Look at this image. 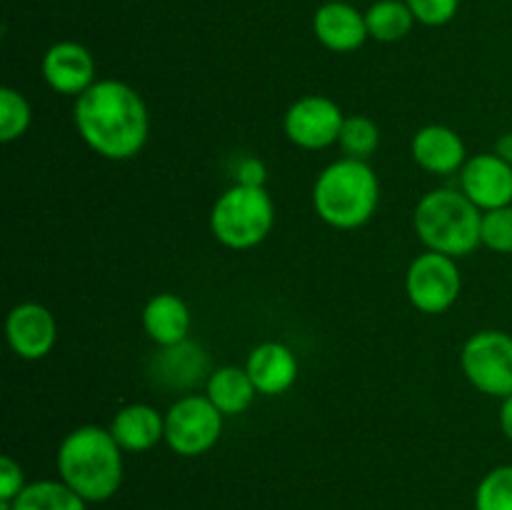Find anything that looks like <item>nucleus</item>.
Listing matches in <instances>:
<instances>
[{
	"instance_id": "2",
	"label": "nucleus",
	"mask_w": 512,
	"mask_h": 510,
	"mask_svg": "<svg viewBox=\"0 0 512 510\" xmlns=\"http://www.w3.org/2000/svg\"><path fill=\"white\" fill-rule=\"evenodd\" d=\"M123 453L113 433L100 425L70 430L58 448V475L85 503H105L123 485Z\"/></svg>"
},
{
	"instance_id": "28",
	"label": "nucleus",
	"mask_w": 512,
	"mask_h": 510,
	"mask_svg": "<svg viewBox=\"0 0 512 510\" xmlns=\"http://www.w3.org/2000/svg\"><path fill=\"white\" fill-rule=\"evenodd\" d=\"M265 180H268V170L260 163L258 158H243L238 165V180L240 185H255V188H265Z\"/></svg>"
},
{
	"instance_id": "4",
	"label": "nucleus",
	"mask_w": 512,
	"mask_h": 510,
	"mask_svg": "<svg viewBox=\"0 0 512 510\" xmlns=\"http://www.w3.org/2000/svg\"><path fill=\"white\" fill-rule=\"evenodd\" d=\"M483 210L453 188L430 190L420 198L413 213V228L420 243L433 253L463 258L483 245L480 240Z\"/></svg>"
},
{
	"instance_id": "24",
	"label": "nucleus",
	"mask_w": 512,
	"mask_h": 510,
	"mask_svg": "<svg viewBox=\"0 0 512 510\" xmlns=\"http://www.w3.org/2000/svg\"><path fill=\"white\" fill-rule=\"evenodd\" d=\"M475 510H512V465H498L480 480Z\"/></svg>"
},
{
	"instance_id": "22",
	"label": "nucleus",
	"mask_w": 512,
	"mask_h": 510,
	"mask_svg": "<svg viewBox=\"0 0 512 510\" xmlns=\"http://www.w3.org/2000/svg\"><path fill=\"white\" fill-rule=\"evenodd\" d=\"M343 158L365 160L368 163L380 148V128L368 115H345L343 130L338 138Z\"/></svg>"
},
{
	"instance_id": "29",
	"label": "nucleus",
	"mask_w": 512,
	"mask_h": 510,
	"mask_svg": "<svg viewBox=\"0 0 512 510\" xmlns=\"http://www.w3.org/2000/svg\"><path fill=\"white\" fill-rule=\"evenodd\" d=\"M500 430L512 443V395L503 398V403H500Z\"/></svg>"
},
{
	"instance_id": "32",
	"label": "nucleus",
	"mask_w": 512,
	"mask_h": 510,
	"mask_svg": "<svg viewBox=\"0 0 512 510\" xmlns=\"http://www.w3.org/2000/svg\"><path fill=\"white\" fill-rule=\"evenodd\" d=\"M325 3H328V0H325Z\"/></svg>"
},
{
	"instance_id": "30",
	"label": "nucleus",
	"mask_w": 512,
	"mask_h": 510,
	"mask_svg": "<svg viewBox=\"0 0 512 510\" xmlns=\"http://www.w3.org/2000/svg\"><path fill=\"white\" fill-rule=\"evenodd\" d=\"M493 153H498L500 158L508 160V163H512V133L500 135L498 143H495V150H493Z\"/></svg>"
},
{
	"instance_id": "1",
	"label": "nucleus",
	"mask_w": 512,
	"mask_h": 510,
	"mask_svg": "<svg viewBox=\"0 0 512 510\" xmlns=\"http://www.w3.org/2000/svg\"><path fill=\"white\" fill-rule=\"evenodd\" d=\"M73 120L83 143L105 160H130L148 143V105L123 80H95L75 98Z\"/></svg>"
},
{
	"instance_id": "31",
	"label": "nucleus",
	"mask_w": 512,
	"mask_h": 510,
	"mask_svg": "<svg viewBox=\"0 0 512 510\" xmlns=\"http://www.w3.org/2000/svg\"><path fill=\"white\" fill-rule=\"evenodd\" d=\"M0 510H13V508H10V503H5V500H0Z\"/></svg>"
},
{
	"instance_id": "14",
	"label": "nucleus",
	"mask_w": 512,
	"mask_h": 510,
	"mask_svg": "<svg viewBox=\"0 0 512 510\" xmlns=\"http://www.w3.org/2000/svg\"><path fill=\"white\" fill-rule=\"evenodd\" d=\"M250 380H253L258 395H275L288 393L300 375L298 355L278 340H265L258 348L250 350L248 363H245Z\"/></svg>"
},
{
	"instance_id": "27",
	"label": "nucleus",
	"mask_w": 512,
	"mask_h": 510,
	"mask_svg": "<svg viewBox=\"0 0 512 510\" xmlns=\"http://www.w3.org/2000/svg\"><path fill=\"white\" fill-rule=\"evenodd\" d=\"M25 473L20 468L18 460H13L10 455L0 458V500L10 503L20 495V490L25 488Z\"/></svg>"
},
{
	"instance_id": "10",
	"label": "nucleus",
	"mask_w": 512,
	"mask_h": 510,
	"mask_svg": "<svg viewBox=\"0 0 512 510\" xmlns=\"http://www.w3.org/2000/svg\"><path fill=\"white\" fill-rule=\"evenodd\" d=\"M10 350L23 360H43L58 343V320L45 305L20 303L5 318Z\"/></svg>"
},
{
	"instance_id": "26",
	"label": "nucleus",
	"mask_w": 512,
	"mask_h": 510,
	"mask_svg": "<svg viewBox=\"0 0 512 510\" xmlns=\"http://www.w3.org/2000/svg\"><path fill=\"white\" fill-rule=\"evenodd\" d=\"M415 20L428 28H440L458 15L460 0H405Z\"/></svg>"
},
{
	"instance_id": "21",
	"label": "nucleus",
	"mask_w": 512,
	"mask_h": 510,
	"mask_svg": "<svg viewBox=\"0 0 512 510\" xmlns=\"http://www.w3.org/2000/svg\"><path fill=\"white\" fill-rule=\"evenodd\" d=\"M368 33L380 43H398L413 30L415 15L405 0H378L365 13Z\"/></svg>"
},
{
	"instance_id": "23",
	"label": "nucleus",
	"mask_w": 512,
	"mask_h": 510,
	"mask_svg": "<svg viewBox=\"0 0 512 510\" xmlns=\"http://www.w3.org/2000/svg\"><path fill=\"white\" fill-rule=\"evenodd\" d=\"M33 123V108L28 98L15 88H0V140L15 143L28 133Z\"/></svg>"
},
{
	"instance_id": "11",
	"label": "nucleus",
	"mask_w": 512,
	"mask_h": 510,
	"mask_svg": "<svg viewBox=\"0 0 512 510\" xmlns=\"http://www.w3.org/2000/svg\"><path fill=\"white\" fill-rule=\"evenodd\" d=\"M460 190L483 213L512 205V163L498 153L473 155L460 170Z\"/></svg>"
},
{
	"instance_id": "19",
	"label": "nucleus",
	"mask_w": 512,
	"mask_h": 510,
	"mask_svg": "<svg viewBox=\"0 0 512 510\" xmlns=\"http://www.w3.org/2000/svg\"><path fill=\"white\" fill-rule=\"evenodd\" d=\"M205 395L223 415H240L253 405L258 390L250 380L248 370L240 365H223L205 380Z\"/></svg>"
},
{
	"instance_id": "5",
	"label": "nucleus",
	"mask_w": 512,
	"mask_h": 510,
	"mask_svg": "<svg viewBox=\"0 0 512 510\" xmlns=\"http://www.w3.org/2000/svg\"><path fill=\"white\" fill-rule=\"evenodd\" d=\"M273 223V198L255 185H230L210 210V233L228 250L255 248L268 238Z\"/></svg>"
},
{
	"instance_id": "17",
	"label": "nucleus",
	"mask_w": 512,
	"mask_h": 510,
	"mask_svg": "<svg viewBox=\"0 0 512 510\" xmlns=\"http://www.w3.org/2000/svg\"><path fill=\"white\" fill-rule=\"evenodd\" d=\"M108 430L125 453H148L165 440V413L148 403H130L113 415Z\"/></svg>"
},
{
	"instance_id": "18",
	"label": "nucleus",
	"mask_w": 512,
	"mask_h": 510,
	"mask_svg": "<svg viewBox=\"0 0 512 510\" xmlns=\"http://www.w3.org/2000/svg\"><path fill=\"white\" fill-rule=\"evenodd\" d=\"M143 330L158 348H170L190 335V308L180 295L158 293L145 303Z\"/></svg>"
},
{
	"instance_id": "20",
	"label": "nucleus",
	"mask_w": 512,
	"mask_h": 510,
	"mask_svg": "<svg viewBox=\"0 0 512 510\" xmlns=\"http://www.w3.org/2000/svg\"><path fill=\"white\" fill-rule=\"evenodd\" d=\"M13 510H88V503L63 480H35L28 483L15 500Z\"/></svg>"
},
{
	"instance_id": "13",
	"label": "nucleus",
	"mask_w": 512,
	"mask_h": 510,
	"mask_svg": "<svg viewBox=\"0 0 512 510\" xmlns=\"http://www.w3.org/2000/svg\"><path fill=\"white\" fill-rule=\"evenodd\" d=\"M313 33L333 53H353L370 38L365 13L345 0H328L313 15Z\"/></svg>"
},
{
	"instance_id": "3",
	"label": "nucleus",
	"mask_w": 512,
	"mask_h": 510,
	"mask_svg": "<svg viewBox=\"0 0 512 510\" xmlns=\"http://www.w3.org/2000/svg\"><path fill=\"white\" fill-rule=\"evenodd\" d=\"M380 205V180L365 160L340 158L313 185V208L325 225L355 230L370 223Z\"/></svg>"
},
{
	"instance_id": "9",
	"label": "nucleus",
	"mask_w": 512,
	"mask_h": 510,
	"mask_svg": "<svg viewBox=\"0 0 512 510\" xmlns=\"http://www.w3.org/2000/svg\"><path fill=\"white\" fill-rule=\"evenodd\" d=\"M345 113L333 98L305 95L295 100L283 118V130L293 145L303 150H325L338 143Z\"/></svg>"
},
{
	"instance_id": "6",
	"label": "nucleus",
	"mask_w": 512,
	"mask_h": 510,
	"mask_svg": "<svg viewBox=\"0 0 512 510\" xmlns=\"http://www.w3.org/2000/svg\"><path fill=\"white\" fill-rule=\"evenodd\" d=\"M223 420L208 395H183L165 410V443L180 458H198L218 445Z\"/></svg>"
},
{
	"instance_id": "8",
	"label": "nucleus",
	"mask_w": 512,
	"mask_h": 510,
	"mask_svg": "<svg viewBox=\"0 0 512 510\" xmlns=\"http://www.w3.org/2000/svg\"><path fill=\"white\" fill-rule=\"evenodd\" d=\"M460 290H463V275L450 255L425 250L410 263L405 273L408 300L425 315L448 313L458 303Z\"/></svg>"
},
{
	"instance_id": "16",
	"label": "nucleus",
	"mask_w": 512,
	"mask_h": 510,
	"mask_svg": "<svg viewBox=\"0 0 512 510\" xmlns=\"http://www.w3.org/2000/svg\"><path fill=\"white\" fill-rule=\"evenodd\" d=\"M210 360L200 345L183 340L170 348H160L150 363V375L158 385L170 390H188L210 378Z\"/></svg>"
},
{
	"instance_id": "7",
	"label": "nucleus",
	"mask_w": 512,
	"mask_h": 510,
	"mask_svg": "<svg viewBox=\"0 0 512 510\" xmlns=\"http://www.w3.org/2000/svg\"><path fill=\"white\" fill-rule=\"evenodd\" d=\"M460 368L475 390L490 398L512 395V335L478 330L460 350Z\"/></svg>"
},
{
	"instance_id": "15",
	"label": "nucleus",
	"mask_w": 512,
	"mask_h": 510,
	"mask_svg": "<svg viewBox=\"0 0 512 510\" xmlns=\"http://www.w3.org/2000/svg\"><path fill=\"white\" fill-rule=\"evenodd\" d=\"M410 155L415 165L430 175L460 173L468 163L463 138L448 125H425L410 140Z\"/></svg>"
},
{
	"instance_id": "25",
	"label": "nucleus",
	"mask_w": 512,
	"mask_h": 510,
	"mask_svg": "<svg viewBox=\"0 0 512 510\" xmlns=\"http://www.w3.org/2000/svg\"><path fill=\"white\" fill-rule=\"evenodd\" d=\"M480 240L493 253L512 255V205L483 213Z\"/></svg>"
},
{
	"instance_id": "12",
	"label": "nucleus",
	"mask_w": 512,
	"mask_h": 510,
	"mask_svg": "<svg viewBox=\"0 0 512 510\" xmlns=\"http://www.w3.org/2000/svg\"><path fill=\"white\" fill-rule=\"evenodd\" d=\"M40 73L50 90L78 98L95 83V60L85 45L75 40H60L45 50Z\"/></svg>"
}]
</instances>
